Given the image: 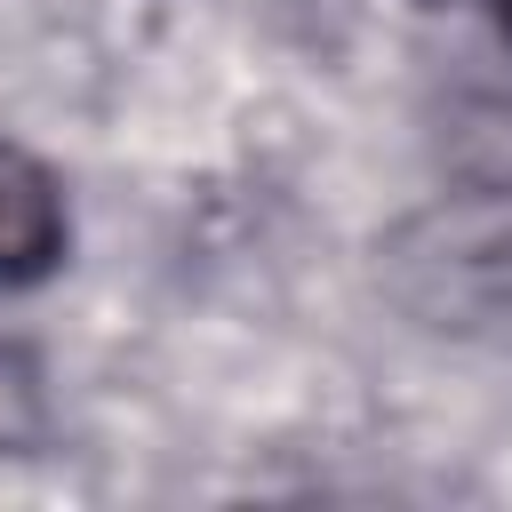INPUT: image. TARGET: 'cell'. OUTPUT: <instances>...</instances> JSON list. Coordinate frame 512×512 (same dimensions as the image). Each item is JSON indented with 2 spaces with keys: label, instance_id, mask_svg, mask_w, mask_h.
<instances>
[{
  "label": "cell",
  "instance_id": "6da1fadb",
  "mask_svg": "<svg viewBox=\"0 0 512 512\" xmlns=\"http://www.w3.org/2000/svg\"><path fill=\"white\" fill-rule=\"evenodd\" d=\"M64 256V192L56 176L0 136V280H40Z\"/></svg>",
  "mask_w": 512,
  "mask_h": 512
},
{
  "label": "cell",
  "instance_id": "7a4b0ae2",
  "mask_svg": "<svg viewBox=\"0 0 512 512\" xmlns=\"http://www.w3.org/2000/svg\"><path fill=\"white\" fill-rule=\"evenodd\" d=\"M496 16H504V32H512V0H496Z\"/></svg>",
  "mask_w": 512,
  "mask_h": 512
}]
</instances>
